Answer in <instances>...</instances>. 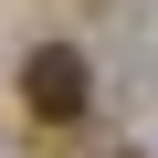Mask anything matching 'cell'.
I'll return each mask as SVG.
<instances>
[{
  "label": "cell",
  "mask_w": 158,
  "mask_h": 158,
  "mask_svg": "<svg viewBox=\"0 0 158 158\" xmlns=\"http://www.w3.org/2000/svg\"><path fill=\"white\" fill-rule=\"evenodd\" d=\"M21 106H32V127H42V137L85 127V53H74V42H42V53L21 63Z\"/></svg>",
  "instance_id": "6da1fadb"
}]
</instances>
